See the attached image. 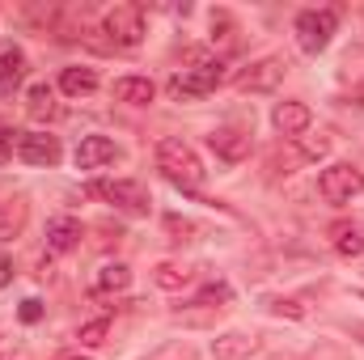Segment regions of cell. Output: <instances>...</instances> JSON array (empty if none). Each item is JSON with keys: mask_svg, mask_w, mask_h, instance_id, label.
<instances>
[{"mask_svg": "<svg viewBox=\"0 0 364 360\" xmlns=\"http://www.w3.org/2000/svg\"><path fill=\"white\" fill-rule=\"evenodd\" d=\"M132 284V268L127 263H102L93 271V292H123Z\"/></svg>", "mask_w": 364, "mask_h": 360, "instance_id": "obj_17", "label": "cell"}, {"mask_svg": "<svg viewBox=\"0 0 364 360\" xmlns=\"http://www.w3.org/2000/svg\"><path fill=\"white\" fill-rule=\"evenodd\" d=\"M102 30H106L110 47H140V38H144V9L140 4H114L106 13Z\"/></svg>", "mask_w": 364, "mask_h": 360, "instance_id": "obj_4", "label": "cell"}, {"mask_svg": "<svg viewBox=\"0 0 364 360\" xmlns=\"http://www.w3.org/2000/svg\"><path fill=\"white\" fill-rule=\"evenodd\" d=\"M4 284H13V259L9 255H0V288Z\"/></svg>", "mask_w": 364, "mask_h": 360, "instance_id": "obj_29", "label": "cell"}, {"mask_svg": "<svg viewBox=\"0 0 364 360\" xmlns=\"http://www.w3.org/2000/svg\"><path fill=\"white\" fill-rule=\"evenodd\" d=\"M259 348H263L259 335H246V331H225V335L212 339V356L216 360H250Z\"/></svg>", "mask_w": 364, "mask_h": 360, "instance_id": "obj_13", "label": "cell"}, {"mask_svg": "<svg viewBox=\"0 0 364 360\" xmlns=\"http://www.w3.org/2000/svg\"><path fill=\"white\" fill-rule=\"evenodd\" d=\"M26 115H30L34 123H51V119H60V102H55V90H51L47 81H38V85L26 90Z\"/></svg>", "mask_w": 364, "mask_h": 360, "instance_id": "obj_15", "label": "cell"}, {"mask_svg": "<svg viewBox=\"0 0 364 360\" xmlns=\"http://www.w3.org/2000/svg\"><path fill=\"white\" fill-rule=\"evenodd\" d=\"M81 238H85V229H81L77 216H51V221H47V250H51V255H68V250H77Z\"/></svg>", "mask_w": 364, "mask_h": 360, "instance_id": "obj_11", "label": "cell"}, {"mask_svg": "<svg viewBox=\"0 0 364 360\" xmlns=\"http://www.w3.org/2000/svg\"><path fill=\"white\" fill-rule=\"evenodd\" d=\"M21 225H26V199H4L0 203V242L13 238Z\"/></svg>", "mask_w": 364, "mask_h": 360, "instance_id": "obj_19", "label": "cell"}, {"mask_svg": "<svg viewBox=\"0 0 364 360\" xmlns=\"http://www.w3.org/2000/svg\"><path fill=\"white\" fill-rule=\"evenodd\" d=\"M272 123L284 140H301V136L309 132V123H314V110H309L305 102H279L272 110Z\"/></svg>", "mask_w": 364, "mask_h": 360, "instance_id": "obj_10", "label": "cell"}, {"mask_svg": "<svg viewBox=\"0 0 364 360\" xmlns=\"http://www.w3.org/2000/svg\"><path fill=\"white\" fill-rule=\"evenodd\" d=\"M17 153V132H9V127H0V166L9 162Z\"/></svg>", "mask_w": 364, "mask_h": 360, "instance_id": "obj_26", "label": "cell"}, {"mask_svg": "<svg viewBox=\"0 0 364 360\" xmlns=\"http://www.w3.org/2000/svg\"><path fill=\"white\" fill-rule=\"evenodd\" d=\"M335 26H339V13L335 9H305L301 17H296V43H301V51L305 55H318V51H326L331 47V34H335Z\"/></svg>", "mask_w": 364, "mask_h": 360, "instance_id": "obj_3", "label": "cell"}, {"mask_svg": "<svg viewBox=\"0 0 364 360\" xmlns=\"http://www.w3.org/2000/svg\"><path fill=\"white\" fill-rule=\"evenodd\" d=\"M191 275H195V271L182 268V263H157V268H153V284L174 292V288H182V284H191Z\"/></svg>", "mask_w": 364, "mask_h": 360, "instance_id": "obj_20", "label": "cell"}, {"mask_svg": "<svg viewBox=\"0 0 364 360\" xmlns=\"http://www.w3.org/2000/svg\"><path fill=\"white\" fill-rule=\"evenodd\" d=\"M17 318H21L26 327H34V322L43 318V301H34V297H26V301H21V309H17Z\"/></svg>", "mask_w": 364, "mask_h": 360, "instance_id": "obj_24", "label": "cell"}, {"mask_svg": "<svg viewBox=\"0 0 364 360\" xmlns=\"http://www.w3.org/2000/svg\"><path fill=\"white\" fill-rule=\"evenodd\" d=\"M60 90L68 93V97H85V93L97 90V73H93V68H85V64L64 68V73H60Z\"/></svg>", "mask_w": 364, "mask_h": 360, "instance_id": "obj_18", "label": "cell"}, {"mask_svg": "<svg viewBox=\"0 0 364 360\" xmlns=\"http://www.w3.org/2000/svg\"><path fill=\"white\" fill-rule=\"evenodd\" d=\"M208 144H212V153L216 157H225V162H246L250 157V132H237V127H216L212 136H208Z\"/></svg>", "mask_w": 364, "mask_h": 360, "instance_id": "obj_12", "label": "cell"}, {"mask_svg": "<svg viewBox=\"0 0 364 360\" xmlns=\"http://www.w3.org/2000/svg\"><path fill=\"white\" fill-rule=\"evenodd\" d=\"M114 97L127 102V106H149V102L157 97V85H153L149 77H119V81H114Z\"/></svg>", "mask_w": 364, "mask_h": 360, "instance_id": "obj_16", "label": "cell"}, {"mask_svg": "<svg viewBox=\"0 0 364 360\" xmlns=\"http://www.w3.org/2000/svg\"><path fill=\"white\" fill-rule=\"evenodd\" d=\"M17 157H21L26 166H60L64 149H60V140L47 136V132H17Z\"/></svg>", "mask_w": 364, "mask_h": 360, "instance_id": "obj_8", "label": "cell"}, {"mask_svg": "<svg viewBox=\"0 0 364 360\" xmlns=\"http://www.w3.org/2000/svg\"><path fill=\"white\" fill-rule=\"evenodd\" d=\"M233 297V288L225 284V280H216V284H203L199 288V297L191 301V305H208V309H225V301Z\"/></svg>", "mask_w": 364, "mask_h": 360, "instance_id": "obj_21", "label": "cell"}, {"mask_svg": "<svg viewBox=\"0 0 364 360\" xmlns=\"http://www.w3.org/2000/svg\"><path fill=\"white\" fill-rule=\"evenodd\" d=\"M284 77H288V60L284 55H263L246 73H237V90L242 93H272V90H279Z\"/></svg>", "mask_w": 364, "mask_h": 360, "instance_id": "obj_7", "label": "cell"}, {"mask_svg": "<svg viewBox=\"0 0 364 360\" xmlns=\"http://www.w3.org/2000/svg\"><path fill=\"white\" fill-rule=\"evenodd\" d=\"M166 229H170V233H174V238H170V242H186V238H182V233H191V229H195V225H191V221H178V216H166Z\"/></svg>", "mask_w": 364, "mask_h": 360, "instance_id": "obj_28", "label": "cell"}, {"mask_svg": "<svg viewBox=\"0 0 364 360\" xmlns=\"http://www.w3.org/2000/svg\"><path fill=\"white\" fill-rule=\"evenodd\" d=\"M26 73H30L26 51L13 47V43H4V47H0V93H13L21 81H26Z\"/></svg>", "mask_w": 364, "mask_h": 360, "instance_id": "obj_14", "label": "cell"}, {"mask_svg": "<svg viewBox=\"0 0 364 360\" xmlns=\"http://www.w3.org/2000/svg\"><path fill=\"white\" fill-rule=\"evenodd\" d=\"M93 195H102L106 203H114V208H123V212H136V216H144L149 208H153V195H149V186L136 179H114V182H93L90 186Z\"/></svg>", "mask_w": 364, "mask_h": 360, "instance_id": "obj_6", "label": "cell"}, {"mask_svg": "<svg viewBox=\"0 0 364 360\" xmlns=\"http://www.w3.org/2000/svg\"><path fill=\"white\" fill-rule=\"evenodd\" d=\"M106 331H110V322H106V318H93V322H85V327L77 331V339H81L85 348H97V344L106 339Z\"/></svg>", "mask_w": 364, "mask_h": 360, "instance_id": "obj_23", "label": "cell"}, {"mask_svg": "<svg viewBox=\"0 0 364 360\" xmlns=\"http://www.w3.org/2000/svg\"><path fill=\"white\" fill-rule=\"evenodd\" d=\"M272 314H288V318H305V309H301L296 301H284V297H275V301H272Z\"/></svg>", "mask_w": 364, "mask_h": 360, "instance_id": "obj_27", "label": "cell"}, {"mask_svg": "<svg viewBox=\"0 0 364 360\" xmlns=\"http://www.w3.org/2000/svg\"><path fill=\"white\" fill-rule=\"evenodd\" d=\"M55 360H90V356H81V352H68V356H55Z\"/></svg>", "mask_w": 364, "mask_h": 360, "instance_id": "obj_30", "label": "cell"}, {"mask_svg": "<svg viewBox=\"0 0 364 360\" xmlns=\"http://www.w3.org/2000/svg\"><path fill=\"white\" fill-rule=\"evenodd\" d=\"M339 255H348V259L364 255V238L360 233H343V238H339Z\"/></svg>", "mask_w": 364, "mask_h": 360, "instance_id": "obj_25", "label": "cell"}, {"mask_svg": "<svg viewBox=\"0 0 364 360\" xmlns=\"http://www.w3.org/2000/svg\"><path fill=\"white\" fill-rule=\"evenodd\" d=\"M186 60H191V68H182V73L170 77V93H174L178 102L203 97V93H212L225 81V64H220V60H212V55H203V51H191Z\"/></svg>", "mask_w": 364, "mask_h": 360, "instance_id": "obj_2", "label": "cell"}, {"mask_svg": "<svg viewBox=\"0 0 364 360\" xmlns=\"http://www.w3.org/2000/svg\"><path fill=\"white\" fill-rule=\"evenodd\" d=\"M114 162H123V149L110 136H81V144H77V170H102V166H114Z\"/></svg>", "mask_w": 364, "mask_h": 360, "instance_id": "obj_9", "label": "cell"}, {"mask_svg": "<svg viewBox=\"0 0 364 360\" xmlns=\"http://www.w3.org/2000/svg\"><path fill=\"white\" fill-rule=\"evenodd\" d=\"M318 191H322L326 203H348L352 195L364 191V170H356L352 162H335L318 174Z\"/></svg>", "mask_w": 364, "mask_h": 360, "instance_id": "obj_5", "label": "cell"}, {"mask_svg": "<svg viewBox=\"0 0 364 360\" xmlns=\"http://www.w3.org/2000/svg\"><path fill=\"white\" fill-rule=\"evenodd\" d=\"M157 170L174 182L178 191H199L203 186V174H208L203 162H199V153L186 140H174V136L157 144Z\"/></svg>", "mask_w": 364, "mask_h": 360, "instance_id": "obj_1", "label": "cell"}, {"mask_svg": "<svg viewBox=\"0 0 364 360\" xmlns=\"http://www.w3.org/2000/svg\"><path fill=\"white\" fill-rule=\"evenodd\" d=\"M225 309H208V305H195V309H174V322L182 327H208V322H216Z\"/></svg>", "mask_w": 364, "mask_h": 360, "instance_id": "obj_22", "label": "cell"}]
</instances>
